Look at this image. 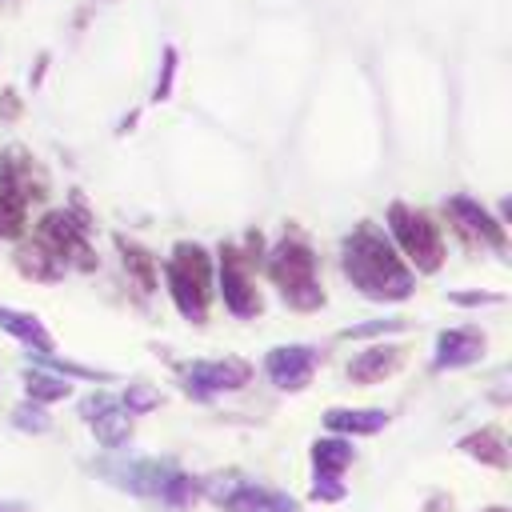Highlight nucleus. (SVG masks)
Listing matches in <instances>:
<instances>
[{
  "label": "nucleus",
  "mask_w": 512,
  "mask_h": 512,
  "mask_svg": "<svg viewBox=\"0 0 512 512\" xmlns=\"http://www.w3.org/2000/svg\"><path fill=\"white\" fill-rule=\"evenodd\" d=\"M340 272L364 300L376 304H404L416 292V272L396 252L388 232L372 220H360L340 240Z\"/></svg>",
  "instance_id": "f257e3e1"
},
{
  "label": "nucleus",
  "mask_w": 512,
  "mask_h": 512,
  "mask_svg": "<svg viewBox=\"0 0 512 512\" xmlns=\"http://www.w3.org/2000/svg\"><path fill=\"white\" fill-rule=\"evenodd\" d=\"M92 472L100 480H108L112 488L140 496V500H160L172 512L196 508L204 500L200 476L184 472L176 460H160V456H128L124 460L120 452H108L104 460H92Z\"/></svg>",
  "instance_id": "f03ea898"
},
{
  "label": "nucleus",
  "mask_w": 512,
  "mask_h": 512,
  "mask_svg": "<svg viewBox=\"0 0 512 512\" xmlns=\"http://www.w3.org/2000/svg\"><path fill=\"white\" fill-rule=\"evenodd\" d=\"M264 272L272 280V288L280 292L284 308L292 312H320L328 304L324 296V280H320V256L308 244V236L300 228H284V236L264 248Z\"/></svg>",
  "instance_id": "7ed1b4c3"
},
{
  "label": "nucleus",
  "mask_w": 512,
  "mask_h": 512,
  "mask_svg": "<svg viewBox=\"0 0 512 512\" xmlns=\"http://www.w3.org/2000/svg\"><path fill=\"white\" fill-rule=\"evenodd\" d=\"M164 288L188 324H208L212 296H216L212 252L200 240H176L164 260Z\"/></svg>",
  "instance_id": "20e7f679"
},
{
  "label": "nucleus",
  "mask_w": 512,
  "mask_h": 512,
  "mask_svg": "<svg viewBox=\"0 0 512 512\" xmlns=\"http://www.w3.org/2000/svg\"><path fill=\"white\" fill-rule=\"evenodd\" d=\"M32 236L60 260L64 272H96L100 268V256L92 248V212L80 192H72L68 208L44 212Z\"/></svg>",
  "instance_id": "39448f33"
},
{
  "label": "nucleus",
  "mask_w": 512,
  "mask_h": 512,
  "mask_svg": "<svg viewBox=\"0 0 512 512\" xmlns=\"http://www.w3.org/2000/svg\"><path fill=\"white\" fill-rule=\"evenodd\" d=\"M384 232L396 244V252L408 260L412 272H420V276L440 272V264H444V236H440V224L424 208L392 200L388 212H384Z\"/></svg>",
  "instance_id": "423d86ee"
},
{
  "label": "nucleus",
  "mask_w": 512,
  "mask_h": 512,
  "mask_svg": "<svg viewBox=\"0 0 512 512\" xmlns=\"http://www.w3.org/2000/svg\"><path fill=\"white\" fill-rule=\"evenodd\" d=\"M48 180L24 148H8L0 160V240H20L32 200H44Z\"/></svg>",
  "instance_id": "0eeeda50"
},
{
  "label": "nucleus",
  "mask_w": 512,
  "mask_h": 512,
  "mask_svg": "<svg viewBox=\"0 0 512 512\" xmlns=\"http://www.w3.org/2000/svg\"><path fill=\"white\" fill-rule=\"evenodd\" d=\"M200 488H204V500H212L220 512H304L292 492L252 480L236 468L200 480Z\"/></svg>",
  "instance_id": "6e6552de"
},
{
  "label": "nucleus",
  "mask_w": 512,
  "mask_h": 512,
  "mask_svg": "<svg viewBox=\"0 0 512 512\" xmlns=\"http://www.w3.org/2000/svg\"><path fill=\"white\" fill-rule=\"evenodd\" d=\"M256 264L244 256L240 240H224L216 248V260H212V272H216V292L224 300V308L236 316V320H256L264 316V292L256 288Z\"/></svg>",
  "instance_id": "1a4fd4ad"
},
{
  "label": "nucleus",
  "mask_w": 512,
  "mask_h": 512,
  "mask_svg": "<svg viewBox=\"0 0 512 512\" xmlns=\"http://www.w3.org/2000/svg\"><path fill=\"white\" fill-rule=\"evenodd\" d=\"M180 392L196 404H212L216 396L240 392L252 380V364L240 356H212V360H176Z\"/></svg>",
  "instance_id": "9d476101"
},
{
  "label": "nucleus",
  "mask_w": 512,
  "mask_h": 512,
  "mask_svg": "<svg viewBox=\"0 0 512 512\" xmlns=\"http://www.w3.org/2000/svg\"><path fill=\"white\" fill-rule=\"evenodd\" d=\"M444 216L452 220L456 236L468 244V248H492L500 260H508V228L472 196L456 192L444 200Z\"/></svg>",
  "instance_id": "9b49d317"
},
{
  "label": "nucleus",
  "mask_w": 512,
  "mask_h": 512,
  "mask_svg": "<svg viewBox=\"0 0 512 512\" xmlns=\"http://www.w3.org/2000/svg\"><path fill=\"white\" fill-rule=\"evenodd\" d=\"M320 364H324L320 344H276L264 356V376L276 392H304Z\"/></svg>",
  "instance_id": "f8f14e48"
},
{
  "label": "nucleus",
  "mask_w": 512,
  "mask_h": 512,
  "mask_svg": "<svg viewBox=\"0 0 512 512\" xmlns=\"http://www.w3.org/2000/svg\"><path fill=\"white\" fill-rule=\"evenodd\" d=\"M76 412H80V420L92 428V436H96V444L104 448V452H124L128 444H132V416L124 412V404L112 396V392H88L80 404H76Z\"/></svg>",
  "instance_id": "ddd939ff"
},
{
  "label": "nucleus",
  "mask_w": 512,
  "mask_h": 512,
  "mask_svg": "<svg viewBox=\"0 0 512 512\" xmlns=\"http://www.w3.org/2000/svg\"><path fill=\"white\" fill-rule=\"evenodd\" d=\"M484 352H488V336H484L476 324L444 328V332L436 336V348H432V372H456V368L480 364Z\"/></svg>",
  "instance_id": "4468645a"
},
{
  "label": "nucleus",
  "mask_w": 512,
  "mask_h": 512,
  "mask_svg": "<svg viewBox=\"0 0 512 512\" xmlns=\"http://www.w3.org/2000/svg\"><path fill=\"white\" fill-rule=\"evenodd\" d=\"M400 364H404V348L392 344V340H376V344H368L364 352H356L348 360V380L360 384V388H368V384L388 380Z\"/></svg>",
  "instance_id": "2eb2a0df"
},
{
  "label": "nucleus",
  "mask_w": 512,
  "mask_h": 512,
  "mask_svg": "<svg viewBox=\"0 0 512 512\" xmlns=\"http://www.w3.org/2000/svg\"><path fill=\"white\" fill-rule=\"evenodd\" d=\"M116 252H120V264H124L128 284L136 288L140 300H148V296L160 288V264H156V256H152L140 240H132V236H124V232H116Z\"/></svg>",
  "instance_id": "dca6fc26"
},
{
  "label": "nucleus",
  "mask_w": 512,
  "mask_h": 512,
  "mask_svg": "<svg viewBox=\"0 0 512 512\" xmlns=\"http://www.w3.org/2000/svg\"><path fill=\"white\" fill-rule=\"evenodd\" d=\"M0 332H8L12 340H20L28 352H52L56 348L52 332L44 328V320L36 312L12 308V304H0Z\"/></svg>",
  "instance_id": "f3484780"
},
{
  "label": "nucleus",
  "mask_w": 512,
  "mask_h": 512,
  "mask_svg": "<svg viewBox=\"0 0 512 512\" xmlns=\"http://www.w3.org/2000/svg\"><path fill=\"white\" fill-rule=\"evenodd\" d=\"M392 420L388 408H328L324 412V428L328 432H340V436H376L384 432Z\"/></svg>",
  "instance_id": "a211bd4d"
},
{
  "label": "nucleus",
  "mask_w": 512,
  "mask_h": 512,
  "mask_svg": "<svg viewBox=\"0 0 512 512\" xmlns=\"http://www.w3.org/2000/svg\"><path fill=\"white\" fill-rule=\"evenodd\" d=\"M456 448L468 456V460H476V464H488V468H508V440H504V428H496V424H484V428H476V432H468V436H460L456 440Z\"/></svg>",
  "instance_id": "6ab92c4d"
},
{
  "label": "nucleus",
  "mask_w": 512,
  "mask_h": 512,
  "mask_svg": "<svg viewBox=\"0 0 512 512\" xmlns=\"http://www.w3.org/2000/svg\"><path fill=\"white\" fill-rule=\"evenodd\" d=\"M12 264H16V272H20L24 280H36V284H60V280L68 276V272L60 268V260H56L36 236H32V240H20Z\"/></svg>",
  "instance_id": "aec40b11"
},
{
  "label": "nucleus",
  "mask_w": 512,
  "mask_h": 512,
  "mask_svg": "<svg viewBox=\"0 0 512 512\" xmlns=\"http://www.w3.org/2000/svg\"><path fill=\"white\" fill-rule=\"evenodd\" d=\"M308 460H312V472H336V476H344L352 468V460H356L352 436H340V432L316 436L312 448H308Z\"/></svg>",
  "instance_id": "412c9836"
},
{
  "label": "nucleus",
  "mask_w": 512,
  "mask_h": 512,
  "mask_svg": "<svg viewBox=\"0 0 512 512\" xmlns=\"http://www.w3.org/2000/svg\"><path fill=\"white\" fill-rule=\"evenodd\" d=\"M20 380H24V396L36 400V404H56V400H68V396H72V380H68V376H60V372H52V368H40V364H32V360L24 364Z\"/></svg>",
  "instance_id": "4be33fe9"
},
{
  "label": "nucleus",
  "mask_w": 512,
  "mask_h": 512,
  "mask_svg": "<svg viewBox=\"0 0 512 512\" xmlns=\"http://www.w3.org/2000/svg\"><path fill=\"white\" fill-rule=\"evenodd\" d=\"M12 428L16 432H28V436H44L48 428H52V416H48V404H36V400H20L16 408H12Z\"/></svg>",
  "instance_id": "5701e85b"
},
{
  "label": "nucleus",
  "mask_w": 512,
  "mask_h": 512,
  "mask_svg": "<svg viewBox=\"0 0 512 512\" xmlns=\"http://www.w3.org/2000/svg\"><path fill=\"white\" fill-rule=\"evenodd\" d=\"M408 328H412V320H404V316H384V320H364V324L340 328V340H380V336L408 332Z\"/></svg>",
  "instance_id": "b1692460"
},
{
  "label": "nucleus",
  "mask_w": 512,
  "mask_h": 512,
  "mask_svg": "<svg viewBox=\"0 0 512 512\" xmlns=\"http://www.w3.org/2000/svg\"><path fill=\"white\" fill-rule=\"evenodd\" d=\"M116 400L124 404V412H128V416H148V412H156V408H160V400H164V396H160L152 384H128Z\"/></svg>",
  "instance_id": "393cba45"
},
{
  "label": "nucleus",
  "mask_w": 512,
  "mask_h": 512,
  "mask_svg": "<svg viewBox=\"0 0 512 512\" xmlns=\"http://www.w3.org/2000/svg\"><path fill=\"white\" fill-rule=\"evenodd\" d=\"M348 496V484H344V476H336V472H312V484H308V500H316V504H340Z\"/></svg>",
  "instance_id": "a878e982"
},
{
  "label": "nucleus",
  "mask_w": 512,
  "mask_h": 512,
  "mask_svg": "<svg viewBox=\"0 0 512 512\" xmlns=\"http://www.w3.org/2000/svg\"><path fill=\"white\" fill-rule=\"evenodd\" d=\"M172 76H176V48L168 44L164 48V64H160V76H156V88H152V100H168L172 96Z\"/></svg>",
  "instance_id": "bb28decb"
},
{
  "label": "nucleus",
  "mask_w": 512,
  "mask_h": 512,
  "mask_svg": "<svg viewBox=\"0 0 512 512\" xmlns=\"http://www.w3.org/2000/svg\"><path fill=\"white\" fill-rule=\"evenodd\" d=\"M448 304L456 308H488V304H504L500 292H448Z\"/></svg>",
  "instance_id": "cd10ccee"
},
{
  "label": "nucleus",
  "mask_w": 512,
  "mask_h": 512,
  "mask_svg": "<svg viewBox=\"0 0 512 512\" xmlns=\"http://www.w3.org/2000/svg\"><path fill=\"white\" fill-rule=\"evenodd\" d=\"M0 512H32V504H24V500H0Z\"/></svg>",
  "instance_id": "c85d7f7f"
},
{
  "label": "nucleus",
  "mask_w": 512,
  "mask_h": 512,
  "mask_svg": "<svg viewBox=\"0 0 512 512\" xmlns=\"http://www.w3.org/2000/svg\"><path fill=\"white\" fill-rule=\"evenodd\" d=\"M484 512H508V508H500V504H492V508H484Z\"/></svg>",
  "instance_id": "c756f323"
},
{
  "label": "nucleus",
  "mask_w": 512,
  "mask_h": 512,
  "mask_svg": "<svg viewBox=\"0 0 512 512\" xmlns=\"http://www.w3.org/2000/svg\"><path fill=\"white\" fill-rule=\"evenodd\" d=\"M0 4H4V8H12V4H20V0H0Z\"/></svg>",
  "instance_id": "7c9ffc66"
}]
</instances>
